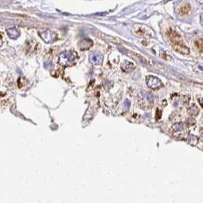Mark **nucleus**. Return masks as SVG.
<instances>
[{
    "label": "nucleus",
    "instance_id": "nucleus-1",
    "mask_svg": "<svg viewBox=\"0 0 203 203\" xmlns=\"http://www.w3.org/2000/svg\"><path fill=\"white\" fill-rule=\"evenodd\" d=\"M168 35L176 51L183 54H188L190 53V49L184 45L181 36L177 32L173 30H170L168 31Z\"/></svg>",
    "mask_w": 203,
    "mask_h": 203
},
{
    "label": "nucleus",
    "instance_id": "nucleus-2",
    "mask_svg": "<svg viewBox=\"0 0 203 203\" xmlns=\"http://www.w3.org/2000/svg\"><path fill=\"white\" fill-rule=\"evenodd\" d=\"M76 54L75 52L69 51L63 52L59 57V63L63 67H69L76 62Z\"/></svg>",
    "mask_w": 203,
    "mask_h": 203
},
{
    "label": "nucleus",
    "instance_id": "nucleus-3",
    "mask_svg": "<svg viewBox=\"0 0 203 203\" xmlns=\"http://www.w3.org/2000/svg\"><path fill=\"white\" fill-rule=\"evenodd\" d=\"M40 37L46 43H52L56 40L57 34L53 31L47 30L40 33Z\"/></svg>",
    "mask_w": 203,
    "mask_h": 203
},
{
    "label": "nucleus",
    "instance_id": "nucleus-4",
    "mask_svg": "<svg viewBox=\"0 0 203 203\" xmlns=\"http://www.w3.org/2000/svg\"><path fill=\"white\" fill-rule=\"evenodd\" d=\"M147 84L149 87H150L153 89H157L161 88L162 86L161 81L156 77H154L153 76H150L147 78Z\"/></svg>",
    "mask_w": 203,
    "mask_h": 203
},
{
    "label": "nucleus",
    "instance_id": "nucleus-5",
    "mask_svg": "<svg viewBox=\"0 0 203 203\" xmlns=\"http://www.w3.org/2000/svg\"><path fill=\"white\" fill-rule=\"evenodd\" d=\"M103 54L98 52H92L89 55V61L94 65H99L103 63Z\"/></svg>",
    "mask_w": 203,
    "mask_h": 203
},
{
    "label": "nucleus",
    "instance_id": "nucleus-6",
    "mask_svg": "<svg viewBox=\"0 0 203 203\" xmlns=\"http://www.w3.org/2000/svg\"><path fill=\"white\" fill-rule=\"evenodd\" d=\"M79 46L81 50L89 49L92 46V41L90 39H84V40H81Z\"/></svg>",
    "mask_w": 203,
    "mask_h": 203
},
{
    "label": "nucleus",
    "instance_id": "nucleus-7",
    "mask_svg": "<svg viewBox=\"0 0 203 203\" xmlns=\"http://www.w3.org/2000/svg\"><path fill=\"white\" fill-rule=\"evenodd\" d=\"M7 34L11 39H17L20 35V31L16 28H9L7 30Z\"/></svg>",
    "mask_w": 203,
    "mask_h": 203
},
{
    "label": "nucleus",
    "instance_id": "nucleus-8",
    "mask_svg": "<svg viewBox=\"0 0 203 203\" xmlns=\"http://www.w3.org/2000/svg\"><path fill=\"white\" fill-rule=\"evenodd\" d=\"M121 68H122L123 71L126 72V73H129V72H131L134 69V65L132 63L127 62V61L125 63H123Z\"/></svg>",
    "mask_w": 203,
    "mask_h": 203
},
{
    "label": "nucleus",
    "instance_id": "nucleus-9",
    "mask_svg": "<svg viewBox=\"0 0 203 203\" xmlns=\"http://www.w3.org/2000/svg\"><path fill=\"white\" fill-rule=\"evenodd\" d=\"M190 11V5L187 4L185 5H183V7H181L180 9V14L181 15H185V14L189 13V11Z\"/></svg>",
    "mask_w": 203,
    "mask_h": 203
},
{
    "label": "nucleus",
    "instance_id": "nucleus-10",
    "mask_svg": "<svg viewBox=\"0 0 203 203\" xmlns=\"http://www.w3.org/2000/svg\"><path fill=\"white\" fill-rule=\"evenodd\" d=\"M196 47L198 48L199 51L203 53V39H199L196 41Z\"/></svg>",
    "mask_w": 203,
    "mask_h": 203
},
{
    "label": "nucleus",
    "instance_id": "nucleus-11",
    "mask_svg": "<svg viewBox=\"0 0 203 203\" xmlns=\"http://www.w3.org/2000/svg\"><path fill=\"white\" fill-rule=\"evenodd\" d=\"M189 142H190L191 144L196 145L197 144V142H198V138H197L196 136H194V135L191 134L190 138H189Z\"/></svg>",
    "mask_w": 203,
    "mask_h": 203
},
{
    "label": "nucleus",
    "instance_id": "nucleus-12",
    "mask_svg": "<svg viewBox=\"0 0 203 203\" xmlns=\"http://www.w3.org/2000/svg\"><path fill=\"white\" fill-rule=\"evenodd\" d=\"M200 104H201V105L203 107V98H202L201 101H200Z\"/></svg>",
    "mask_w": 203,
    "mask_h": 203
},
{
    "label": "nucleus",
    "instance_id": "nucleus-13",
    "mask_svg": "<svg viewBox=\"0 0 203 203\" xmlns=\"http://www.w3.org/2000/svg\"><path fill=\"white\" fill-rule=\"evenodd\" d=\"M201 139H202V141H203V133H202L201 134Z\"/></svg>",
    "mask_w": 203,
    "mask_h": 203
},
{
    "label": "nucleus",
    "instance_id": "nucleus-14",
    "mask_svg": "<svg viewBox=\"0 0 203 203\" xmlns=\"http://www.w3.org/2000/svg\"><path fill=\"white\" fill-rule=\"evenodd\" d=\"M2 40H1V39H0V46H1V45H2Z\"/></svg>",
    "mask_w": 203,
    "mask_h": 203
}]
</instances>
